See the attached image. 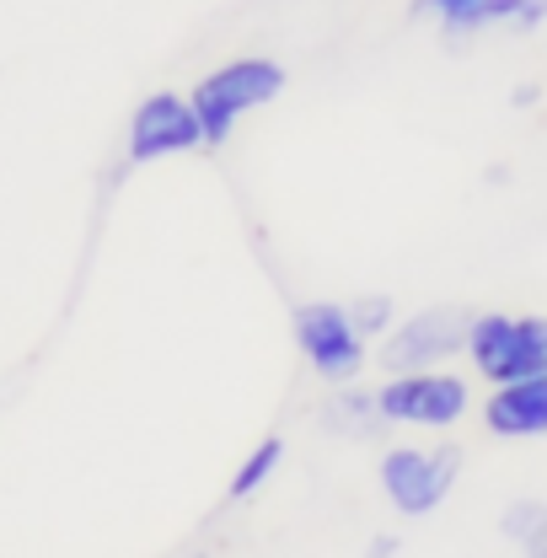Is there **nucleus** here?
<instances>
[{"label": "nucleus", "instance_id": "obj_13", "mask_svg": "<svg viewBox=\"0 0 547 558\" xmlns=\"http://www.w3.org/2000/svg\"><path fill=\"white\" fill-rule=\"evenodd\" d=\"M349 317H354V328H360L365 344H387V333L398 328L392 295H360V301H349Z\"/></svg>", "mask_w": 547, "mask_h": 558}, {"label": "nucleus", "instance_id": "obj_15", "mask_svg": "<svg viewBox=\"0 0 547 558\" xmlns=\"http://www.w3.org/2000/svg\"><path fill=\"white\" fill-rule=\"evenodd\" d=\"M398 554V537H376V543H370V554L365 558H392Z\"/></svg>", "mask_w": 547, "mask_h": 558}, {"label": "nucleus", "instance_id": "obj_9", "mask_svg": "<svg viewBox=\"0 0 547 558\" xmlns=\"http://www.w3.org/2000/svg\"><path fill=\"white\" fill-rule=\"evenodd\" d=\"M547 22V0H478V11L451 33V38H478L494 27H510V33H537Z\"/></svg>", "mask_w": 547, "mask_h": 558}, {"label": "nucleus", "instance_id": "obj_12", "mask_svg": "<svg viewBox=\"0 0 547 558\" xmlns=\"http://www.w3.org/2000/svg\"><path fill=\"white\" fill-rule=\"evenodd\" d=\"M328 424L343 435H376L381 429V409H376V392H360V387H343L339 398L328 403Z\"/></svg>", "mask_w": 547, "mask_h": 558}, {"label": "nucleus", "instance_id": "obj_2", "mask_svg": "<svg viewBox=\"0 0 547 558\" xmlns=\"http://www.w3.org/2000/svg\"><path fill=\"white\" fill-rule=\"evenodd\" d=\"M376 478H381V494L398 515H409V521L435 515L462 478V446H451V440H440V446H387Z\"/></svg>", "mask_w": 547, "mask_h": 558}, {"label": "nucleus", "instance_id": "obj_11", "mask_svg": "<svg viewBox=\"0 0 547 558\" xmlns=\"http://www.w3.org/2000/svg\"><path fill=\"white\" fill-rule=\"evenodd\" d=\"M499 526H505V537L526 558L547 554V499H510L505 515H499Z\"/></svg>", "mask_w": 547, "mask_h": 558}, {"label": "nucleus", "instance_id": "obj_7", "mask_svg": "<svg viewBox=\"0 0 547 558\" xmlns=\"http://www.w3.org/2000/svg\"><path fill=\"white\" fill-rule=\"evenodd\" d=\"M205 145V124L194 113V102L183 92H150L130 119V145L124 156L145 167V161H161V156H189Z\"/></svg>", "mask_w": 547, "mask_h": 558}, {"label": "nucleus", "instance_id": "obj_8", "mask_svg": "<svg viewBox=\"0 0 547 558\" xmlns=\"http://www.w3.org/2000/svg\"><path fill=\"white\" fill-rule=\"evenodd\" d=\"M483 429L499 440H537L547 435V376L515 381V387H494L483 398Z\"/></svg>", "mask_w": 547, "mask_h": 558}, {"label": "nucleus", "instance_id": "obj_10", "mask_svg": "<svg viewBox=\"0 0 547 558\" xmlns=\"http://www.w3.org/2000/svg\"><path fill=\"white\" fill-rule=\"evenodd\" d=\"M279 462H284V435H264V440L236 462V473H231V484H226V499H231V505H247L258 488H269V478L279 473Z\"/></svg>", "mask_w": 547, "mask_h": 558}, {"label": "nucleus", "instance_id": "obj_5", "mask_svg": "<svg viewBox=\"0 0 547 558\" xmlns=\"http://www.w3.org/2000/svg\"><path fill=\"white\" fill-rule=\"evenodd\" d=\"M376 409H381V424L451 429L473 409V387L457 371H409V376H387L376 387Z\"/></svg>", "mask_w": 547, "mask_h": 558}, {"label": "nucleus", "instance_id": "obj_1", "mask_svg": "<svg viewBox=\"0 0 547 558\" xmlns=\"http://www.w3.org/2000/svg\"><path fill=\"white\" fill-rule=\"evenodd\" d=\"M284 92V65L269 60V54H242V60H226V65H215L189 92V102H194V113H199V124H205V145H226V140L236 135V124L247 119V113H258V108H269L274 97Z\"/></svg>", "mask_w": 547, "mask_h": 558}, {"label": "nucleus", "instance_id": "obj_14", "mask_svg": "<svg viewBox=\"0 0 547 558\" xmlns=\"http://www.w3.org/2000/svg\"><path fill=\"white\" fill-rule=\"evenodd\" d=\"M478 11V0H413V16H435L446 27V38Z\"/></svg>", "mask_w": 547, "mask_h": 558}, {"label": "nucleus", "instance_id": "obj_6", "mask_svg": "<svg viewBox=\"0 0 547 558\" xmlns=\"http://www.w3.org/2000/svg\"><path fill=\"white\" fill-rule=\"evenodd\" d=\"M473 312L467 306H424L409 323H398L381 344V371L387 376H409V371H440L446 360L467 354L473 339Z\"/></svg>", "mask_w": 547, "mask_h": 558}, {"label": "nucleus", "instance_id": "obj_16", "mask_svg": "<svg viewBox=\"0 0 547 558\" xmlns=\"http://www.w3.org/2000/svg\"><path fill=\"white\" fill-rule=\"evenodd\" d=\"M543 558H547V554H543Z\"/></svg>", "mask_w": 547, "mask_h": 558}, {"label": "nucleus", "instance_id": "obj_4", "mask_svg": "<svg viewBox=\"0 0 547 558\" xmlns=\"http://www.w3.org/2000/svg\"><path fill=\"white\" fill-rule=\"evenodd\" d=\"M290 339L301 349V360L333 387H354V376L370 365V344L360 339L349 306L339 301H301L290 312Z\"/></svg>", "mask_w": 547, "mask_h": 558}, {"label": "nucleus", "instance_id": "obj_3", "mask_svg": "<svg viewBox=\"0 0 547 558\" xmlns=\"http://www.w3.org/2000/svg\"><path fill=\"white\" fill-rule=\"evenodd\" d=\"M467 360L488 387H515V381L547 376V317L483 312L467 339Z\"/></svg>", "mask_w": 547, "mask_h": 558}]
</instances>
